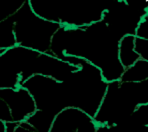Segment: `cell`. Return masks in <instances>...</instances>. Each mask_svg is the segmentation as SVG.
<instances>
[{
	"instance_id": "cell-7",
	"label": "cell",
	"mask_w": 148,
	"mask_h": 132,
	"mask_svg": "<svg viewBox=\"0 0 148 132\" xmlns=\"http://www.w3.org/2000/svg\"><path fill=\"white\" fill-rule=\"evenodd\" d=\"M135 35H126L121 38L118 46V56L124 69H129L140 60L135 51Z\"/></svg>"
},
{
	"instance_id": "cell-1",
	"label": "cell",
	"mask_w": 148,
	"mask_h": 132,
	"mask_svg": "<svg viewBox=\"0 0 148 132\" xmlns=\"http://www.w3.org/2000/svg\"><path fill=\"white\" fill-rule=\"evenodd\" d=\"M63 60L79 66V69L64 82L69 107L78 108L94 118L107 91L108 83L101 71L86 60L72 56H66Z\"/></svg>"
},
{
	"instance_id": "cell-8",
	"label": "cell",
	"mask_w": 148,
	"mask_h": 132,
	"mask_svg": "<svg viewBox=\"0 0 148 132\" xmlns=\"http://www.w3.org/2000/svg\"><path fill=\"white\" fill-rule=\"evenodd\" d=\"M17 46L13 28V21L10 17L0 21V52Z\"/></svg>"
},
{
	"instance_id": "cell-4",
	"label": "cell",
	"mask_w": 148,
	"mask_h": 132,
	"mask_svg": "<svg viewBox=\"0 0 148 132\" xmlns=\"http://www.w3.org/2000/svg\"><path fill=\"white\" fill-rule=\"evenodd\" d=\"M21 86L32 95L37 110L57 115L63 109L69 107L64 82H58L53 78L37 74L28 78Z\"/></svg>"
},
{
	"instance_id": "cell-11",
	"label": "cell",
	"mask_w": 148,
	"mask_h": 132,
	"mask_svg": "<svg viewBox=\"0 0 148 132\" xmlns=\"http://www.w3.org/2000/svg\"><path fill=\"white\" fill-rule=\"evenodd\" d=\"M120 125H127L131 127H148V104L138 105L129 118Z\"/></svg>"
},
{
	"instance_id": "cell-10",
	"label": "cell",
	"mask_w": 148,
	"mask_h": 132,
	"mask_svg": "<svg viewBox=\"0 0 148 132\" xmlns=\"http://www.w3.org/2000/svg\"><path fill=\"white\" fill-rule=\"evenodd\" d=\"M56 115L47 111L37 110L35 113L27 120V122L35 128L37 132H49L52 122Z\"/></svg>"
},
{
	"instance_id": "cell-3",
	"label": "cell",
	"mask_w": 148,
	"mask_h": 132,
	"mask_svg": "<svg viewBox=\"0 0 148 132\" xmlns=\"http://www.w3.org/2000/svg\"><path fill=\"white\" fill-rule=\"evenodd\" d=\"M137 105L121 81L108 83V88L98 112L93 118L97 126H114L125 122Z\"/></svg>"
},
{
	"instance_id": "cell-12",
	"label": "cell",
	"mask_w": 148,
	"mask_h": 132,
	"mask_svg": "<svg viewBox=\"0 0 148 132\" xmlns=\"http://www.w3.org/2000/svg\"><path fill=\"white\" fill-rule=\"evenodd\" d=\"M96 132H148V127H131L127 125L97 126Z\"/></svg>"
},
{
	"instance_id": "cell-6",
	"label": "cell",
	"mask_w": 148,
	"mask_h": 132,
	"mask_svg": "<svg viewBox=\"0 0 148 132\" xmlns=\"http://www.w3.org/2000/svg\"><path fill=\"white\" fill-rule=\"evenodd\" d=\"M93 118L78 108L68 107L55 116L49 132H79Z\"/></svg>"
},
{
	"instance_id": "cell-5",
	"label": "cell",
	"mask_w": 148,
	"mask_h": 132,
	"mask_svg": "<svg viewBox=\"0 0 148 132\" xmlns=\"http://www.w3.org/2000/svg\"><path fill=\"white\" fill-rule=\"evenodd\" d=\"M0 101L7 107L10 122L17 124L27 121L37 111L33 97L23 86L0 88Z\"/></svg>"
},
{
	"instance_id": "cell-9",
	"label": "cell",
	"mask_w": 148,
	"mask_h": 132,
	"mask_svg": "<svg viewBox=\"0 0 148 132\" xmlns=\"http://www.w3.org/2000/svg\"><path fill=\"white\" fill-rule=\"evenodd\" d=\"M137 105L148 104V78L142 82H121Z\"/></svg>"
},
{
	"instance_id": "cell-14",
	"label": "cell",
	"mask_w": 148,
	"mask_h": 132,
	"mask_svg": "<svg viewBox=\"0 0 148 132\" xmlns=\"http://www.w3.org/2000/svg\"><path fill=\"white\" fill-rule=\"evenodd\" d=\"M135 36L136 37L148 40V8H147V13L142 17L138 27H137Z\"/></svg>"
},
{
	"instance_id": "cell-2",
	"label": "cell",
	"mask_w": 148,
	"mask_h": 132,
	"mask_svg": "<svg viewBox=\"0 0 148 132\" xmlns=\"http://www.w3.org/2000/svg\"><path fill=\"white\" fill-rule=\"evenodd\" d=\"M10 18L13 21L17 46L51 55L52 40L61 25L36 15L28 0Z\"/></svg>"
},
{
	"instance_id": "cell-13",
	"label": "cell",
	"mask_w": 148,
	"mask_h": 132,
	"mask_svg": "<svg viewBox=\"0 0 148 132\" xmlns=\"http://www.w3.org/2000/svg\"><path fill=\"white\" fill-rule=\"evenodd\" d=\"M135 51L141 60L148 62V40L143 38H135Z\"/></svg>"
},
{
	"instance_id": "cell-15",
	"label": "cell",
	"mask_w": 148,
	"mask_h": 132,
	"mask_svg": "<svg viewBox=\"0 0 148 132\" xmlns=\"http://www.w3.org/2000/svg\"><path fill=\"white\" fill-rule=\"evenodd\" d=\"M14 132H37V130L35 128H33L27 121H25V122L17 124Z\"/></svg>"
}]
</instances>
